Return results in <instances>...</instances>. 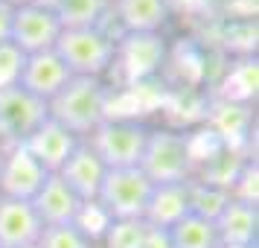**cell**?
I'll return each mask as SVG.
<instances>
[{
    "label": "cell",
    "instance_id": "6da1fadb",
    "mask_svg": "<svg viewBox=\"0 0 259 248\" xmlns=\"http://www.w3.org/2000/svg\"><path fill=\"white\" fill-rule=\"evenodd\" d=\"M108 99H111V94H108L105 79L73 76L47 102V111L50 120L64 126L79 140H88L96 131V126L108 120Z\"/></svg>",
    "mask_w": 259,
    "mask_h": 248
},
{
    "label": "cell",
    "instance_id": "7a4b0ae2",
    "mask_svg": "<svg viewBox=\"0 0 259 248\" xmlns=\"http://www.w3.org/2000/svg\"><path fill=\"white\" fill-rule=\"evenodd\" d=\"M117 38L108 26H88V29H61L56 41V56L64 61L70 76L88 79H105L114 67L117 56Z\"/></svg>",
    "mask_w": 259,
    "mask_h": 248
},
{
    "label": "cell",
    "instance_id": "3957f363",
    "mask_svg": "<svg viewBox=\"0 0 259 248\" xmlns=\"http://www.w3.org/2000/svg\"><path fill=\"white\" fill-rule=\"evenodd\" d=\"M140 169L152 178L154 184L192 181L195 155H192L189 134L172 131V129H152L146 152H143V161H140Z\"/></svg>",
    "mask_w": 259,
    "mask_h": 248
},
{
    "label": "cell",
    "instance_id": "277c9868",
    "mask_svg": "<svg viewBox=\"0 0 259 248\" xmlns=\"http://www.w3.org/2000/svg\"><path fill=\"white\" fill-rule=\"evenodd\" d=\"M152 129L131 117H108L99 123L96 131L88 137V146L99 155V161L108 169H122V166H140L146 143Z\"/></svg>",
    "mask_w": 259,
    "mask_h": 248
},
{
    "label": "cell",
    "instance_id": "5b68a950",
    "mask_svg": "<svg viewBox=\"0 0 259 248\" xmlns=\"http://www.w3.org/2000/svg\"><path fill=\"white\" fill-rule=\"evenodd\" d=\"M154 193V181L140 166H122L108 169L102 187L96 193V201L111 219H143L149 199Z\"/></svg>",
    "mask_w": 259,
    "mask_h": 248
},
{
    "label": "cell",
    "instance_id": "8992f818",
    "mask_svg": "<svg viewBox=\"0 0 259 248\" xmlns=\"http://www.w3.org/2000/svg\"><path fill=\"white\" fill-rule=\"evenodd\" d=\"M47 117V102L26 94L24 88L0 91V149L24 143Z\"/></svg>",
    "mask_w": 259,
    "mask_h": 248
},
{
    "label": "cell",
    "instance_id": "52a82bcc",
    "mask_svg": "<svg viewBox=\"0 0 259 248\" xmlns=\"http://www.w3.org/2000/svg\"><path fill=\"white\" fill-rule=\"evenodd\" d=\"M61 36V24L56 12L47 3H26L12 9V24H9V41L15 47L32 56V53H44L53 50Z\"/></svg>",
    "mask_w": 259,
    "mask_h": 248
},
{
    "label": "cell",
    "instance_id": "ba28073f",
    "mask_svg": "<svg viewBox=\"0 0 259 248\" xmlns=\"http://www.w3.org/2000/svg\"><path fill=\"white\" fill-rule=\"evenodd\" d=\"M47 175L50 172H44V166L26 152L24 143L3 149V158H0V196L32 201V196L41 190Z\"/></svg>",
    "mask_w": 259,
    "mask_h": 248
},
{
    "label": "cell",
    "instance_id": "9c48e42d",
    "mask_svg": "<svg viewBox=\"0 0 259 248\" xmlns=\"http://www.w3.org/2000/svg\"><path fill=\"white\" fill-rule=\"evenodd\" d=\"M163 53H166V44L160 32L157 36H119L111 70H122L125 82L137 85L143 79H149L160 67Z\"/></svg>",
    "mask_w": 259,
    "mask_h": 248
},
{
    "label": "cell",
    "instance_id": "30bf717a",
    "mask_svg": "<svg viewBox=\"0 0 259 248\" xmlns=\"http://www.w3.org/2000/svg\"><path fill=\"white\" fill-rule=\"evenodd\" d=\"M212 225L222 248H256L259 242V207L253 201L230 196Z\"/></svg>",
    "mask_w": 259,
    "mask_h": 248
},
{
    "label": "cell",
    "instance_id": "8fae6325",
    "mask_svg": "<svg viewBox=\"0 0 259 248\" xmlns=\"http://www.w3.org/2000/svg\"><path fill=\"white\" fill-rule=\"evenodd\" d=\"M111 18L119 36H157L169 24L172 9L166 0H111Z\"/></svg>",
    "mask_w": 259,
    "mask_h": 248
},
{
    "label": "cell",
    "instance_id": "7c38bea8",
    "mask_svg": "<svg viewBox=\"0 0 259 248\" xmlns=\"http://www.w3.org/2000/svg\"><path fill=\"white\" fill-rule=\"evenodd\" d=\"M70 79H73L70 70H67L64 61L56 56V50H44V53L26 56L18 88H24L26 94H32L35 99H41V102H50Z\"/></svg>",
    "mask_w": 259,
    "mask_h": 248
},
{
    "label": "cell",
    "instance_id": "4fadbf2b",
    "mask_svg": "<svg viewBox=\"0 0 259 248\" xmlns=\"http://www.w3.org/2000/svg\"><path fill=\"white\" fill-rule=\"evenodd\" d=\"M105 172H108V166L102 164L99 155L88 146V140H79V146L70 152V158L64 161V166H61L56 175H59L82 201H94L99 187H102Z\"/></svg>",
    "mask_w": 259,
    "mask_h": 248
},
{
    "label": "cell",
    "instance_id": "5bb4252c",
    "mask_svg": "<svg viewBox=\"0 0 259 248\" xmlns=\"http://www.w3.org/2000/svg\"><path fill=\"white\" fill-rule=\"evenodd\" d=\"M24 146H26V152L44 166V172H59L64 166V161L70 158V152L79 146V137L70 134L64 126H59L56 120L47 117L24 140Z\"/></svg>",
    "mask_w": 259,
    "mask_h": 248
},
{
    "label": "cell",
    "instance_id": "9a60e30c",
    "mask_svg": "<svg viewBox=\"0 0 259 248\" xmlns=\"http://www.w3.org/2000/svg\"><path fill=\"white\" fill-rule=\"evenodd\" d=\"M41 219L32 210V201L0 196V248L35 245L41 236Z\"/></svg>",
    "mask_w": 259,
    "mask_h": 248
},
{
    "label": "cell",
    "instance_id": "2e32d148",
    "mask_svg": "<svg viewBox=\"0 0 259 248\" xmlns=\"http://www.w3.org/2000/svg\"><path fill=\"white\" fill-rule=\"evenodd\" d=\"M79 207H82V199L56 172H50L41 190L32 196V210L38 213L41 225H70Z\"/></svg>",
    "mask_w": 259,
    "mask_h": 248
},
{
    "label": "cell",
    "instance_id": "e0dca14e",
    "mask_svg": "<svg viewBox=\"0 0 259 248\" xmlns=\"http://www.w3.org/2000/svg\"><path fill=\"white\" fill-rule=\"evenodd\" d=\"M189 210V181H178V184H154V193L146 207V222L152 228L169 231L175 222H181Z\"/></svg>",
    "mask_w": 259,
    "mask_h": 248
},
{
    "label": "cell",
    "instance_id": "ac0fdd59",
    "mask_svg": "<svg viewBox=\"0 0 259 248\" xmlns=\"http://www.w3.org/2000/svg\"><path fill=\"white\" fill-rule=\"evenodd\" d=\"M56 12L61 29H88L105 26L111 15V0H41Z\"/></svg>",
    "mask_w": 259,
    "mask_h": 248
},
{
    "label": "cell",
    "instance_id": "d6986e66",
    "mask_svg": "<svg viewBox=\"0 0 259 248\" xmlns=\"http://www.w3.org/2000/svg\"><path fill=\"white\" fill-rule=\"evenodd\" d=\"M166 234H169V245L172 248H222L215 225L210 219H204V216H195V213H187Z\"/></svg>",
    "mask_w": 259,
    "mask_h": 248
},
{
    "label": "cell",
    "instance_id": "ffe728a7",
    "mask_svg": "<svg viewBox=\"0 0 259 248\" xmlns=\"http://www.w3.org/2000/svg\"><path fill=\"white\" fill-rule=\"evenodd\" d=\"M149 228L146 219H111L96 248H143Z\"/></svg>",
    "mask_w": 259,
    "mask_h": 248
},
{
    "label": "cell",
    "instance_id": "44dd1931",
    "mask_svg": "<svg viewBox=\"0 0 259 248\" xmlns=\"http://www.w3.org/2000/svg\"><path fill=\"white\" fill-rule=\"evenodd\" d=\"M230 199V190L210 184V181H189V210L195 216H204L215 222V216L222 213V207Z\"/></svg>",
    "mask_w": 259,
    "mask_h": 248
},
{
    "label": "cell",
    "instance_id": "7402d4cb",
    "mask_svg": "<svg viewBox=\"0 0 259 248\" xmlns=\"http://www.w3.org/2000/svg\"><path fill=\"white\" fill-rule=\"evenodd\" d=\"M38 248H96L76 225H44L38 236Z\"/></svg>",
    "mask_w": 259,
    "mask_h": 248
},
{
    "label": "cell",
    "instance_id": "603a6c76",
    "mask_svg": "<svg viewBox=\"0 0 259 248\" xmlns=\"http://www.w3.org/2000/svg\"><path fill=\"white\" fill-rule=\"evenodd\" d=\"M73 225L96 245V242L102 239V234H105V228L111 225V216L102 210V204H99L96 199L94 201H82V207H79V213H76Z\"/></svg>",
    "mask_w": 259,
    "mask_h": 248
},
{
    "label": "cell",
    "instance_id": "cb8c5ba5",
    "mask_svg": "<svg viewBox=\"0 0 259 248\" xmlns=\"http://www.w3.org/2000/svg\"><path fill=\"white\" fill-rule=\"evenodd\" d=\"M24 61L26 53H21L12 41H0V91L18 88L21 73H24Z\"/></svg>",
    "mask_w": 259,
    "mask_h": 248
},
{
    "label": "cell",
    "instance_id": "d4e9b609",
    "mask_svg": "<svg viewBox=\"0 0 259 248\" xmlns=\"http://www.w3.org/2000/svg\"><path fill=\"white\" fill-rule=\"evenodd\" d=\"M143 248H172L169 245V234L160 231V228H149V236H146Z\"/></svg>",
    "mask_w": 259,
    "mask_h": 248
},
{
    "label": "cell",
    "instance_id": "484cf974",
    "mask_svg": "<svg viewBox=\"0 0 259 248\" xmlns=\"http://www.w3.org/2000/svg\"><path fill=\"white\" fill-rule=\"evenodd\" d=\"M9 24H12V6L0 0V41H9Z\"/></svg>",
    "mask_w": 259,
    "mask_h": 248
},
{
    "label": "cell",
    "instance_id": "4316f807",
    "mask_svg": "<svg viewBox=\"0 0 259 248\" xmlns=\"http://www.w3.org/2000/svg\"><path fill=\"white\" fill-rule=\"evenodd\" d=\"M166 3H169V9L175 12V9H198L204 0H166Z\"/></svg>",
    "mask_w": 259,
    "mask_h": 248
},
{
    "label": "cell",
    "instance_id": "83f0119b",
    "mask_svg": "<svg viewBox=\"0 0 259 248\" xmlns=\"http://www.w3.org/2000/svg\"><path fill=\"white\" fill-rule=\"evenodd\" d=\"M6 6H12V9H18V6H26V3H41V0H3Z\"/></svg>",
    "mask_w": 259,
    "mask_h": 248
},
{
    "label": "cell",
    "instance_id": "f1b7e54d",
    "mask_svg": "<svg viewBox=\"0 0 259 248\" xmlns=\"http://www.w3.org/2000/svg\"><path fill=\"white\" fill-rule=\"evenodd\" d=\"M26 248H38V245H26Z\"/></svg>",
    "mask_w": 259,
    "mask_h": 248
},
{
    "label": "cell",
    "instance_id": "f546056e",
    "mask_svg": "<svg viewBox=\"0 0 259 248\" xmlns=\"http://www.w3.org/2000/svg\"><path fill=\"white\" fill-rule=\"evenodd\" d=\"M0 158H3V149H0Z\"/></svg>",
    "mask_w": 259,
    "mask_h": 248
}]
</instances>
